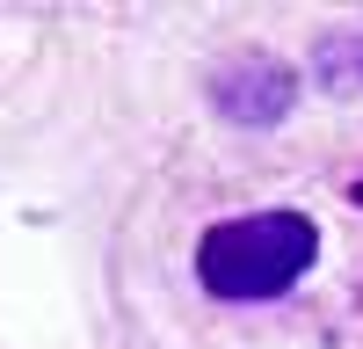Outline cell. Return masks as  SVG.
Listing matches in <instances>:
<instances>
[{
    "instance_id": "1",
    "label": "cell",
    "mask_w": 363,
    "mask_h": 349,
    "mask_svg": "<svg viewBox=\"0 0 363 349\" xmlns=\"http://www.w3.org/2000/svg\"><path fill=\"white\" fill-rule=\"evenodd\" d=\"M320 255V226L306 211H255L225 218L196 240V277L211 299H277Z\"/></svg>"
},
{
    "instance_id": "2",
    "label": "cell",
    "mask_w": 363,
    "mask_h": 349,
    "mask_svg": "<svg viewBox=\"0 0 363 349\" xmlns=\"http://www.w3.org/2000/svg\"><path fill=\"white\" fill-rule=\"evenodd\" d=\"M211 102H218L233 124H277V116L298 102V80L277 58H233V66L211 80Z\"/></svg>"
}]
</instances>
